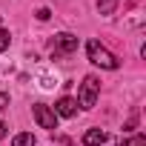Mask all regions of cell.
Returning a JSON list of instances; mask_svg holds the SVG:
<instances>
[{"mask_svg":"<svg viewBox=\"0 0 146 146\" xmlns=\"http://www.w3.org/2000/svg\"><path fill=\"white\" fill-rule=\"evenodd\" d=\"M86 52H89V60H92L95 66H100V69H117V66H120L117 57H115L100 40H95V37L86 43Z\"/></svg>","mask_w":146,"mask_h":146,"instance_id":"obj_1","label":"cell"},{"mask_svg":"<svg viewBox=\"0 0 146 146\" xmlns=\"http://www.w3.org/2000/svg\"><path fill=\"white\" fill-rule=\"evenodd\" d=\"M98 92H100V80L95 75H86L83 78V86H80V106L83 109H92L95 100H98Z\"/></svg>","mask_w":146,"mask_h":146,"instance_id":"obj_2","label":"cell"},{"mask_svg":"<svg viewBox=\"0 0 146 146\" xmlns=\"http://www.w3.org/2000/svg\"><path fill=\"white\" fill-rule=\"evenodd\" d=\"M75 49H78V37H75V35H69V32H60V35H54V40H52V57L72 54Z\"/></svg>","mask_w":146,"mask_h":146,"instance_id":"obj_3","label":"cell"},{"mask_svg":"<svg viewBox=\"0 0 146 146\" xmlns=\"http://www.w3.org/2000/svg\"><path fill=\"white\" fill-rule=\"evenodd\" d=\"M32 112H35V120H37L43 129H52V132L57 129V117H54V112H52L46 103H35Z\"/></svg>","mask_w":146,"mask_h":146,"instance_id":"obj_4","label":"cell"},{"mask_svg":"<svg viewBox=\"0 0 146 146\" xmlns=\"http://www.w3.org/2000/svg\"><path fill=\"white\" fill-rule=\"evenodd\" d=\"M54 109H57V115H63V117H75V115H78V100H72V98H60Z\"/></svg>","mask_w":146,"mask_h":146,"instance_id":"obj_5","label":"cell"},{"mask_svg":"<svg viewBox=\"0 0 146 146\" xmlns=\"http://www.w3.org/2000/svg\"><path fill=\"white\" fill-rule=\"evenodd\" d=\"M106 137H109V135H106L103 129H89V132L83 135V143H86V146H100Z\"/></svg>","mask_w":146,"mask_h":146,"instance_id":"obj_6","label":"cell"},{"mask_svg":"<svg viewBox=\"0 0 146 146\" xmlns=\"http://www.w3.org/2000/svg\"><path fill=\"white\" fill-rule=\"evenodd\" d=\"M12 146H35V135L32 132H20V135H15Z\"/></svg>","mask_w":146,"mask_h":146,"instance_id":"obj_7","label":"cell"},{"mask_svg":"<svg viewBox=\"0 0 146 146\" xmlns=\"http://www.w3.org/2000/svg\"><path fill=\"white\" fill-rule=\"evenodd\" d=\"M117 3L120 0H98V9H100V15H112Z\"/></svg>","mask_w":146,"mask_h":146,"instance_id":"obj_8","label":"cell"},{"mask_svg":"<svg viewBox=\"0 0 146 146\" xmlns=\"http://www.w3.org/2000/svg\"><path fill=\"white\" fill-rule=\"evenodd\" d=\"M123 146H146V137H143V135H135V137L123 140Z\"/></svg>","mask_w":146,"mask_h":146,"instance_id":"obj_9","label":"cell"},{"mask_svg":"<svg viewBox=\"0 0 146 146\" xmlns=\"http://www.w3.org/2000/svg\"><path fill=\"white\" fill-rule=\"evenodd\" d=\"M9 43H12V35H9L6 29H0V52H3V49H9Z\"/></svg>","mask_w":146,"mask_h":146,"instance_id":"obj_10","label":"cell"},{"mask_svg":"<svg viewBox=\"0 0 146 146\" xmlns=\"http://www.w3.org/2000/svg\"><path fill=\"white\" fill-rule=\"evenodd\" d=\"M49 17H52L49 9H37V20H49Z\"/></svg>","mask_w":146,"mask_h":146,"instance_id":"obj_11","label":"cell"},{"mask_svg":"<svg viewBox=\"0 0 146 146\" xmlns=\"http://www.w3.org/2000/svg\"><path fill=\"white\" fill-rule=\"evenodd\" d=\"M135 126H137V112H132V117L126 120V129H135Z\"/></svg>","mask_w":146,"mask_h":146,"instance_id":"obj_12","label":"cell"},{"mask_svg":"<svg viewBox=\"0 0 146 146\" xmlns=\"http://www.w3.org/2000/svg\"><path fill=\"white\" fill-rule=\"evenodd\" d=\"M6 106H9V95H6V92H0V109H6Z\"/></svg>","mask_w":146,"mask_h":146,"instance_id":"obj_13","label":"cell"},{"mask_svg":"<svg viewBox=\"0 0 146 146\" xmlns=\"http://www.w3.org/2000/svg\"><path fill=\"white\" fill-rule=\"evenodd\" d=\"M0 137H6V123L0 120Z\"/></svg>","mask_w":146,"mask_h":146,"instance_id":"obj_14","label":"cell"},{"mask_svg":"<svg viewBox=\"0 0 146 146\" xmlns=\"http://www.w3.org/2000/svg\"><path fill=\"white\" fill-rule=\"evenodd\" d=\"M100 146H115V140H109V137H106V140H103Z\"/></svg>","mask_w":146,"mask_h":146,"instance_id":"obj_15","label":"cell"}]
</instances>
